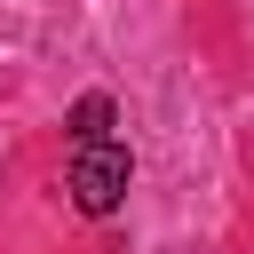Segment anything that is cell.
Listing matches in <instances>:
<instances>
[{"instance_id":"obj_1","label":"cell","mask_w":254,"mask_h":254,"mask_svg":"<svg viewBox=\"0 0 254 254\" xmlns=\"http://www.w3.org/2000/svg\"><path fill=\"white\" fill-rule=\"evenodd\" d=\"M127 175H135L127 143H79V151H71L64 190H71V206H79V214H111V206L127 198Z\"/></svg>"},{"instance_id":"obj_2","label":"cell","mask_w":254,"mask_h":254,"mask_svg":"<svg viewBox=\"0 0 254 254\" xmlns=\"http://www.w3.org/2000/svg\"><path fill=\"white\" fill-rule=\"evenodd\" d=\"M79 143H111V95H79L71 103V151Z\"/></svg>"}]
</instances>
